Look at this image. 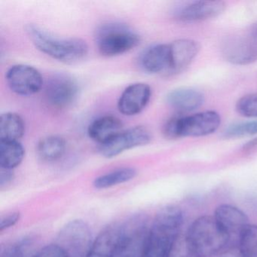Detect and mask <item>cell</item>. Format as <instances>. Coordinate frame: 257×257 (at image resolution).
Wrapping results in <instances>:
<instances>
[{"label": "cell", "mask_w": 257, "mask_h": 257, "mask_svg": "<svg viewBox=\"0 0 257 257\" xmlns=\"http://www.w3.org/2000/svg\"><path fill=\"white\" fill-rule=\"evenodd\" d=\"M183 222L184 214L180 207L168 205L162 207L150 227L144 257H166L174 239L180 234Z\"/></svg>", "instance_id": "1"}, {"label": "cell", "mask_w": 257, "mask_h": 257, "mask_svg": "<svg viewBox=\"0 0 257 257\" xmlns=\"http://www.w3.org/2000/svg\"><path fill=\"white\" fill-rule=\"evenodd\" d=\"M26 31L40 52L57 61L73 64L82 61L88 55V45L81 39L60 38L33 25H28Z\"/></svg>", "instance_id": "2"}, {"label": "cell", "mask_w": 257, "mask_h": 257, "mask_svg": "<svg viewBox=\"0 0 257 257\" xmlns=\"http://www.w3.org/2000/svg\"><path fill=\"white\" fill-rule=\"evenodd\" d=\"M186 237L198 257H214L225 249L230 240L213 216L208 215L195 219Z\"/></svg>", "instance_id": "3"}, {"label": "cell", "mask_w": 257, "mask_h": 257, "mask_svg": "<svg viewBox=\"0 0 257 257\" xmlns=\"http://www.w3.org/2000/svg\"><path fill=\"white\" fill-rule=\"evenodd\" d=\"M220 124L219 113L213 110L204 111L171 118L165 123L163 133L168 139L200 138L214 133Z\"/></svg>", "instance_id": "4"}, {"label": "cell", "mask_w": 257, "mask_h": 257, "mask_svg": "<svg viewBox=\"0 0 257 257\" xmlns=\"http://www.w3.org/2000/svg\"><path fill=\"white\" fill-rule=\"evenodd\" d=\"M96 43L103 56L122 55L139 45V35L129 27L120 23H108L100 26L96 32Z\"/></svg>", "instance_id": "5"}, {"label": "cell", "mask_w": 257, "mask_h": 257, "mask_svg": "<svg viewBox=\"0 0 257 257\" xmlns=\"http://www.w3.org/2000/svg\"><path fill=\"white\" fill-rule=\"evenodd\" d=\"M150 227L144 215L138 214L121 224V235L114 257H144Z\"/></svg>", "instance_id": "6"}, {"label": "cell", "mask_w": 257, "mask_h": 257, "mask_svg": "<svg viewBox=\"0 0 257 257\" xmlns=\"http://www.w3.org/2000/svg\"><path fill=\"white\" fill-rule=\"evenodd\" d=\"M94 240L85 221L74 219L62 227L56 243L67 257H87Z\"/></svg>", "instance_id": "7"}, {"label": "cell", "mask_w": 257, "mask_h": 257, "mask_svg": "<svg viewBox=\"0 0 257 257\" xmlns=\"http://www.w3.org/2000/svg\"><path fill=\"white\" fill-rule=\"evenodd\" d=\"M151 140V134L147 127L136 126L122 131L110 141L100 145L99 153L103 157L111 159L126 150L147 145L150 144Z\"/></svg>", "instance_id": "8"}, {"label": "cell", "mask_w": 257, "mask_h": 257, "mask_svg": "<svg viewBox=\"0 0 257 257\" xmlns=\"http://www.w3.org/2000/svg\"><path fill=\"white\" fill-rule=\"evenodd\" d=\"M10 89L21 96L37 94L43 85L41 73L31 66L18 64L10 67L6 75Z\"/></svg>", "instance_id": "9"}, {"label": "cell", "mask_w": 257, "mask_h": 257, "mask_svg": "<svg viewBox=\"0 0 257 257\" xmlns=\"http://www.w3.org/2000/svg\"><path fill=\"white\" fill-rule=\"evenodd\" d=\"M48 103L57 109L70 106L79 94V86L74 79L68 75L56 74L50 78L46 85Z\"/></svg>", "instance_id": "10"}, {"label": "cell", "mask_w": 257, "mask_h": 257, "mask_svg": "<svg viewBox=\"0 0 257 257\" xmlns=\"http://www.w3.org/2000/svg\"><path fill=\"white\" fill-rule=\"evenodd\" d=\"M213 216L230 239L234 236L239 238L241 233L249 225L247 215L239 207L231 204L218 206Z\"/></svg>", "instance_id": "11"}, {"label": "cell", "mask_w": 257, "mask_h": 257, "mask_svg": "<svg viewBox=\"0 0 257 257\" xmlns=\"http://www.w3.org/2000/svg\"><path fill=\"white\" fill-rule=\"evenodd\" d=\"M150 85L142 82L132 84L124 89L118 102V109L124 115H135L142 112L151 98Z\"/></svg>", "instance_id": "12"}, {"label": "cell", "mask_w": 257, "mask_h": 257, "mask_svg": "<svg viewBox=\"0 0 257 257\" xmlns=\"http://www.w3.org/2000/svg\"><path fill=\"white\" fill-rule=\"evenodd\" d=\"M222 1H196L187 4L176 13V17L186 23L203 22L217 17L225 11Z\"/></svg>", "instance_id": "13"}, {"label": "cell", "mask_w": 257, "mask_h": 257, "mask_svg": "<svg viewBox=\"0 0 257 257\" xmlns=\"http://www.w3.org/2000/svg\"><path fill=\"white\" fill-rule=\"evenodd\" d=\"M170 45V68L168 75L177 74L186 68L196 58L201 46L189 39L176 40Z\"/></svg>", "instance_id": "14"}, {"label": "cell", "mask_w": 257, "mask_h": 257, "mask_svg": "<svg viewBox=\"0 0 257 257\" xmlns=\"http://www.w3.org/2000/svg\"><path fill=\"white\" fill-rule=\"evenodd\" d=\"M139 64L147 73L168 75L170 68V45L158 44L147 48L140 56Z\"/></svg>", "instance_id": "15"}, {"label": "cell", "mask_w": 257, "mask_h": 257, "mask_svg": "<svg viewBox=\"0 0 257 257\" xmlns=\"http://www.w3.org/2000/svg\"><path fill=\"white\" fill-rule=\"evenodd\" d=\"M121 229V224H111L105 227L94 239L87 257H114Z\"/></svg>", "instance_id": "16"}, {"label": "cell", "mask_w": 257, "mask_h": 257, "mask_svg": "<svg viewBox=\"0 0 257 257\" xmlns=\"http://www.w3.org/2000/svg\"><path fill=\"white\" fill-rule=\"evenodd\" d=\"M166 99L169 106L180 112L196 110L204 103V95L201 91L189 88L173 90L168 93Z\"/></svg>", "instance_id": "17"}, {"label": "cell", "mask_w": 257, "mask_h": 257, "mask_svg": "<svg viewBox=\"0 0 257 257\" xmlns=\"http://www.w3.org/2000/svg\"><path fill=\"white\" fill-rule=\"evenodd\" d=\"M121 120L113 115H105L94 120L88 129L89 138L100 145L110 141L122 132Z\"/></svg>", "instance_id": "18"}, {"label": "cell", "mask_w": 257, "mask_h": 257, "mask_svg": "<svg viewBox=\"0 0 257 257\" xmlns=\"http://www.w3.org/2000/svg\"><path fill=\"white\" fill-rule=\"evenodd\" d=\"M225 59L236 65H246L257 60V49L249 42L235 40L223 48Z\"/></svg>", "instance_id": "19"}, {"label": "cell", "mask_w": 257, "mask_h": 257, "mask_svg": "<svg viewBox=\"0 0 257 257\" xmlns=\"http://www.w3.org/2000/svg\"><path fill=\"white\" fill-rule=\"evenodd\" d=\"M25 132L23 118L15 112H6L0 119V140L1 141H18Z\"/></svg>", "instance_id": "20"}, {"label": "cell", "mask_w": 257, "mask_h": 257, "mask_svg": "<svg viewBox=\"0 0 257 257\" xmlns=\"http://www.w3.org/2000/svg\"><path fill=\"white\" fill-rule=\"evenodd\" d=\"M67 149V142L62 137L52 135L43 138L37 145L39 157L44 162H52L61 159Z\"/></svg>", "instance_id": "21"}, {"label": "cell", "mask_w": 257, "mask_h": 257, "mask_svg": "<svg viewBox=\"0 0 257 257\" xmlns=\"http://www.w3.org/2000/svg\"><path fill=\"white\" fill-rule=\"evenodd\" d=\"M25 148L19 141L0 142V166L13 170L17 168L25 158Z\"/></svg>", "instance_id": "22"}, {"label": "cell", "mask_w": 257, "mask_h": 257, "mask_svg": "<svg viewBox=\"0 0 257 257\" xmlns=\"http://www.w3.org/2000/svg\"><path fill=\"white\" fill-rule=\"evenodd\" d=\"M136 176L137 171L135 168H118L97 177L93 183V186L97 189H108L130 181Z\"/></svg>", "instance_id": "23"}, {"label": "cell", "mask_w": 257, "mask_h": 257, "mask_svg": "<svg viewBox=\"0 0 257 257\" xmlns=\"http://www.w3.org/2000/svg\"><path fill=\"white\" fill-rule=\"evenodd\" d=\"M239 246L243 257H257V225H249L238 238Z\"/></svg>", "instance_id": "24"}, {"label": "cell", "mask_w": 257, "mask_h": 257, "mask_svg": "<svg viewBox=\"0 0 257 257\" xmlns=\"http://www.w3.org/2000/svg\"><path fill=\"white\" fill-rule=\"evenodd\" d=\"M257 135V120L234 123L228 126L223 132L224 137L229 139Z\"/></svg>", "instance_id": "25"}, {"label": "cell", "mask_w": 257, "mask_h": 257, "mask_svg": "<svg viewBox=\"0 0 257 257\" xmlns=\"http://www.w3.org/2000/svg\"><path fill=\"white\" fill-rule=\"evenodd\" d=\"M235 108L242 116L257 118V93L240 97L236 103Z\"/></svg>", "instance_id": "26"}, {"label": "cell", "mask_w": 257, "mask_h": 257, "mask_svg": "<svg viewBox=\"0 0 257 257\" xmlns=\"http://www.w3.org/2000/svg\"><path fill=\"white\" fill-rule=\"evenodd\" d=\"M166 257H198L189 245L186 234H179L170 246Z\"/></svg>", "instance_id": "27"}, {"label": "cell", "mask_w": 257, "mask_h": 257, "mask_svg": "<svg viewBox=\"0 0 257 257\" xmlns=\"http://www.w3.org/2000/svg\"><path fill=\"white\" fill-rule=\"evenodd\" d=\"M29 241L28 239L13 243L4 247L1 251L0 257H26L25 249L28 248Z\"/></svg>", "instance_id": "28"}, {"label": "cell", "mask_w": 257, "mask_h": 257, "mask_svg": "<svg viewBox=\"0 0 257 257\" xmlns=\"http://www.w3.org/2000/svg\"><path fill=\"white\" fill-rule=\"evenodd\" d=\"M20 219L21 213L19 211L12 212L4 215L0 219V231H4V230L14 226Z\"/></svg>", "instance_id": "29"}, {"label": "cell", "mask_w": 257, "mask_h": 257, "mask_svg": "<svg viewBox=\"0 0 257 257\" xmlns=\"http://www.w3.org/2000/svg\"><path fill=\"white\" fill-rule=\"evenodd\" d=\"M34 257H67V255L56 243H52L43 247Z\"/></svg>", "instance_id": "30"}, {"label": "cell", "mask_w": 257, "mask_h": 257, "mask_svg": "<svg viewBox=\"0 0 257 257\" xmlns=\"http://www.w3.org/2000/svg\"><path fill=\"white\" fill-rule=\"evenodd\" d=\"M15 175L13 170L1 168L0 171V189H4L11 184L14 179Z\"/></svg>", "instance_id": "31"}, {"label": "cell", "mask_w": 257, "mask_h": 257, "mask_svg": "<svg viewBox=\"0 0 257 257\" xmlns=\"http://www.w3.org/2000/svg\"><path fill=\"white\" fill-rule=\"evenodd\" d=\"M214 257H243L239 249H230L223 250Z\"/></svg>", "instance_id": "32"}, {"label": "cell", "mask_w": 257, "mask_h": 257, "mask_svg": "<svg viewBox=\"0 0 257 257\" xmlns=\"http://www.w3.org/2000/svg\"><path fill=\"white\" fill-rule=\"evenodd\" d=\"M257 148V138H253L251 141H248L243 147V151L244 153H249Z\"/></svg>", "instance_id": "33"}, {"label": "cell", "mask_w": 257, "mask_h": 257, "mask_svg": "<svg viewBox=\"0 0 257 257\" xmlns=\"http://www.w3.org/2000/svg\"><path fill=\"white\" fill-rule=\"evenodd\" d=\"M254 35H255V38H257V25L255 26V29H254Z\"/></svg>", "instance_id": "34"}]
</instances>
